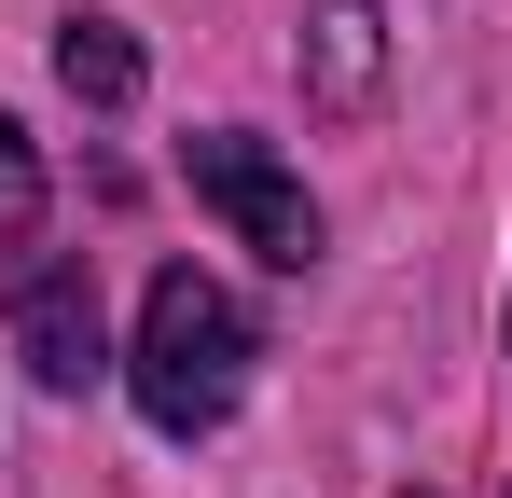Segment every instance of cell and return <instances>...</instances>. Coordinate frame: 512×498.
<instances>
[{
    "label": "cell",
    "mask_w": 512,
    "mask_h": 498,
    "mask_svg": "<svg viewBox=\"0 0 512 498\" xmlns=\"http://www.w3.org/2000/svg\"><path fill=\"white\" fill-rule=\"evenodd\" d=\"M374 83H388V14L374 0H305V97L374 111Z\"/></svg>",
    "instance_id": "cell-4"
},
{
    "label": "cell",
    "mask_w": 512,
    "mask_h": 498,
    "mask_svg": "<svg viewBox=\"0 0 512 498\" xmlns=\"http://www.w3.org/2000/svg\"><path fill=\"white\" fill-rule=\"evenodd\" d=\"M250 360H263L250 305H236L222 277L167 263V277H153V305H139V346H125V388H139V415H153L167 443H208L222 415L250 402Z\"/></svg>",
    "instance_id": "cell-1"
},
{
    "label": "cell",
    "mask_w": 512,
    "mask_h": 498,
    "mask_svg": "<svg viewBox=\"0 0 512 498\" xmlns=\"http://www.w3.org/2000/svg\"><path fill=\"white\" fill-rule=\"evenodd\" d=\"M28 222H42V153H28L14 111H0V249H28Z\"/></svg>",
    "instance_id": "cell-6"
},
{
    "label": "cell",
    "mask_w": 512,
    "mask_h": 498,
    "mask_svg": "<svg viewBox=\"0 0 512 498\" xmlns=\"http://www.w3.org/2000/svg\"><path fill=\"white\" fill-rule=\"evenodd\" d=\"M180 166H194V194H208V208L236 222V249H263L277 277H305V263H319V194H305L291 166L263 153V139H236V125H208V139H194Z\"/></svg>",
    "instance_id": "cell-2"
},
{
    "label": "cell",
    "mask_w": 512,
    "mask_h": 498,
    "mask_svg": "<svg viewBox=\"0 0 512 498\" xmlns=\"http://www.w3.org/2000/svg\"><path fill=\"white\" fill-rule=\"evenodd\" d=\"M14 360H28L56 402H84L97 374H111V332H97V277L84 263H28V277H14Z\"/></svg>",
    "instance_id": "cell-3"
},
{
    "label": "cell",
    "mask_w": 512,
    "mask_h": 498,
    "mask_svg": "<svg viewBox=\"0 0 512 498\" xmlns=\"http://www.w3.org/2000/svg\"><path fill=\"white\" fill-rule=\"evenodd\" d=\"M416 498H429V485H416Z\"/></svg>",
    "instance_id": "cell-7"
},
{
    "label": "cell",
    "mask_w": 512,
    "mask_h": 498,
    "mask_svg": "<svg viewBox=\"0 0 512 498\" xmlns=\"http://www.w3.org/2000/svg\"><path fill=\"white\" fill-rule=\"evenodd\" d=\"M56 83H70L84 111H125V97L153 83V56H139L125 14H70V28H56Z\"/></svg>",
    "instance_id": "cell-5"
}]
</instances>
